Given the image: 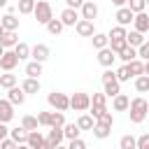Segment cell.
<instances>
[{
    "label": "cell",
    "instance_id": "cell-1",
    "mask_svg": "<svg viewBox=\"0 0 149 149\" xmlns=\"http://www.w3.org/2000/svg\"><path fill=\"white\" fill-rule=\"evenodd\" d=\"M147 114H149V102H147L142 95L133 98L130 105H128V116H130V121H133V123H142V121L147 119Z\"/></svg>",
    "mask_w": 149,
    "mask_h": 149
},
{
    "label": "cell",
    "instance_id": "cell-2",
    "mask_svg": "<svg viewBox=\"0 0 149 149\" xmlns=\"http://www.w3.org/2000/svg\"><path fill=\"white\" fill-rule=\"evenodd\" d=\"M47 102H49L56 112H68V109H70V95H65V93H61V91H51V93L47 95Z\"/></svg>",
    "mask_w": 149,
    "mask_h": 149
},
{
    "label": "cell",
    "instance_id": "cell-3",
    "mask_svg": "<svg viewBox=\"0 0 149 149\" xmlns=\"http://www.w3.org/2000/svg\"><path fill=\"white\" fill-rule=\"evenodd\" d=\"M33 16L37 19V23H44V26H47V23L54 19V9H51L49 2L37 0V2H35V9H33Z\"/></svg>",
    "mask_w": 149,
    "mask_h": 149
},
{
    "label": "cell",
    "instance_id": "cell-4",
    "mask_svg": "<svg viewBox=\"0 0 149 149\" xmlns=\"http://www.w3.org/2000/svg\"><path fill=\"white\" fill-rule=\"evenodd\" d=\"M88 107H91V95L88 93L77 91V93L70 95V109H74V112H88Z\"/></svg>",
    "mask_w": 149,
    "mask_h": 149
},
{
    "label": "cell",
    "instance_id": "cell-5",
    "mask_svg": "<svg viewBox=\"0 0 149 149\" xmlns=\"http://www.w3.org/2000/svg\"><path fill=\"white\" fill-rule=\"evenodd\" d=\"M91 112V116L93 119H98L102 112H107V95L105 93H93V98H91V107H88Z\"/></svg>",
    "mask_w": 149,
    "mask_h": 149
},
{
    "label": "cell",
    "instance_id": "cell-6",
    "mask_svg": "<svg viewBox=\"0 0 149 149\" xmlns=\"http://www.w3.org/2000/svg\"><path fill=\"white\" fill-rule=\"evenodd\" d=\"M26 147H28V149H49V144H47V137H44L40 130H33V133H28Z\"/></svg>",
    "mask_w": 149,
    "mask_h": 149
},
{
    "label": "cell",
    "instance_id": "cell-7",
    "mask_svg": "<svg viewBox=\"0 0 149 149\" xmlns=\"http://www.w3.org/2000/svg\"><path fill=\"white\" fill-rule=\"evenodd\" d=\"M16 65H19V58H16L14 49H7V51L2 54V58H0V70H5V72H12Z\"/></svg>",
    "mask_w": 149,
    "mask_h": 149
},
{
    "label": "cell",
    "instance_id": "cell-8",
    "mask_svg": "<svg viewBox=\"0 0 149 149\" xmlns=\"http://www.w3.org/2000/svg\"><path fill=\"white\" fill-rule=\"evenodd\" d=\"M79 16L86 19V21H95V19H98V5H95L93 0H84V5H81V9H79Z\"/></svg>",
    "mask_w": 149,
    "mask_h": 149
},
{
    "label": "cell",
    "instance_id": "cell-9",
    "mask_svg": "<svg viewBox=\"0 0 149 149\" xmlns=\"http://www.w3.org/2000/svg\"><path fill=\"white\" fill-rule=\"evenodd\" d=\"M74 30H77L79 37H93V35H95V26H93V21H86V19H79L77 26H74Z\"/></svg>",
    "mask_w": 149,
    "mask_h": 149
},
{
    "label": "cell",
    "instance_id": "cell-10",
    "mask_svg": "<svg viewBox=\"0 0 149 149\" xmlns=\"http://www.w3.org/2000/svg\"><path fill=\"white\" fill-rule=\"evenodd\" d=\"M114 19H116V23H119V26H123V28H126V26H130V23H133L135 14H133L128 7H119V9H116V14H114Z\"/></svg>",
    "mask_w": 149,
    "mask_h": 149
},
{
    "label": "cell",
    "instance_id": "cell-11",
    "mask_svg": "<svg viewBox=\"0 0 149 149\" xmlns=\"http://www.w3.org/2000/svg\"><path fill=\"white\" fill-rule=\"evenodd\" d=\"M114 61H116V54H114L109 47H105V49H100V51H98V63H100L102 68H112V65H114Z\"/></svg>",
    "mask_w": 149,
    "mask_h": 149
},
{
    "label": "cell",
    "instance_id": "cell-12",
    "mask_svg": "<svg viewBox=\"0 0 149 149\" xmlns=\"http://www.w3.org/2000/svg\"><path fill=\"white\" fill-rule=\"evenodd\" d=\"M81 16H79V12L77 9H70V7H65L63 12H61V23L63 26H77V21H79Z\"/></svg>",
    "mask_w": 149,
    "mask_h": 149
},
{
    "label": "cell",
    "instance_id": "cell-13",
    "mask_svg": "<svg viewBox=\"0 0 149 149\" xmlns=\"http://www.w3.org/2000/svg\"><path fill=\"white\" fill-rule=\"evenodd\" d=\"M63 140H65L63 128H51L49 135H47V144H49V149H56L58 144H63Z\"/></svg>",
    "mask_w": 149,
    "mask_h": 149
},
{
    "label": "cell",
    "instance_id": "cell-14",
    "mask_svg": "<svg viewBox=\"0 0 149 149\" xmlns=\"http://www.w3.org/2000/svg\"><path fill=\"white\" fill-rule=\"evenodd\" d=\"M14 119V105L9 100H0V123H9Z\"/></svg>",
    "mask_w": 149,
    "mask_h": 149
},
{
    "label": "cell",
    "instance_id": "cell-15",
    "mask_svg": "<svg viewBox=\"0 0 149 149\" xmlns=\"http://www.w3.org/2000/svg\"><path fill=\"white\" fill-rule=\"evenodd\" d=\"M30 56H33V61H37V63H44V61L49 58V47H47V44H35V47H30Z\"/></svg>",
    "mask_w": 149,
    "mask_h": 149
},
{
    "label": "cell",
    "instance_id": "cell-16",
    "mask_svg": "<svg viewBox=\"0 0 149 149\" xmlns=\"http://www.w3.org/2000/svg\"><path fill=\"white\" fill-rule=\"evenodd\" d=\"M128 105H130V98L126 93H119L112 98V109L114 112H128Z\"/></svg>",
    "mask_w": 149,
    "mask_h": 149
},
{
    "label": "cell",
    "instance_id": "cell-17",
    "mask_svg": "<svg viewBox=\"0 0 149 149\" xmlns=\"http://www.w3.org/2000/svg\"><path fill=\"white\" fill-rule=\"evenodd\" d=\"M133 26H135V30L137 33H147L149 30V14L147 12H140V14H135V19H133Z\"/></svg>",
    "mask_w": 149,
    "mask_h": 149
},
{
    "label": "cell",
    "instance_id": "cell-18",
    "mask_svg": "<svg viewBox=\"0 0 149 149\" xmlns=\"http://www.w3.org/2000/svg\"><path fill=\"white\" fill-rule=\"evenodd\" d=\"M0 23H2V28L5 30H9V33H16L19 30V19H16V14H5L2 19H0Z\"/></svg>",
    "mask_w": 149,
    "mask_h": 149
},
{
    "label": "cell",
    "instance_id": "cell-19",
    "mask_svg": "<svg viewBox=\"0 0 149 149\" xmlns=\"http://www.w3.org/2000/svg\"><path fill=\"white\" fill-rule=\"evenodd\" d=\"M7 100H9L14 107H16V105H23V102H26V93H23L19 86H14V88L7 91Z\"/></svg>",
    "mask_w": 149,
    "mask_h": 149
},
{
    "label": "cell",
    "instance_id": "cell-20",
    "mask_svg": "<svg viewBox=\"0 0 149 149\" xmlns=\"http://www.w3.org/2000/svg\"><path fill=\"white\" fill-rule=\"evenodd\" d=\"M126 44H128V47H133V49H137V47H142V44H144V35H142V33H137V30H130V33L126 35Z\"/></svg>",
    "mask_w": 149,
    "mask_h": 149
},
{
    "label": "cell",
    "instance_id": "cell-21",
    "mask_svg": "<svg viewBox=\"0 0 149 149\" xmlns=\"http://www.w3.org/2000/svg\"><path fill=\"white\" fill-rule=\"evenodd\" d=\"M74 123H77V128H79V130H91V128L95 126V119H93L88 112H84V114H81Z\"/></svg>",
    "mask_w": 149,
    "mask_h": 149
},
{
    "label": "cell",
    "instance_id": "cell-22",
    "mask_svg": "<svg viewBox=\"0 0 149 149\" xmlns=\"http://www.w3.org/2000/svg\"><path fill=\"white\" fill-rule=\"evenodd\" d=\"M116 58H121V61H123V65H128L130 61H135V58H137V49H133V47H123V49L116 54Z\"/></svg>",
    "mask_w": 149,
    "mask_h": 149
},
{
    "label": "cell",
    "instance_id": "cell-23",
    "mask_svg": "<svg viewBox=\"0 0 149 149\" xmlns=\"http://www.w3.org/2000/svg\"><path fill=\"white\" fill-rule=\"evenodd\" d=\"M21 91H23L26 95L37 93V91H40V79H30V77H26V79H23V84H21Z\"/></svg>",
    "mask_w": 149,
    "mask_h": 149
},
{
    "label": "cell",
    "instance_id": "cell-24",
    "mask_svg": "<svg viewBox=\"0 0 149 149\" xmlns=\"http://www.w3.org/2000/svg\"><path fill=\"white\" fill-rule=\"evenodd\" d=\"M126 35H128V30H126L123 26H114V28L107 33L109 42H121V40H126Z\"/></svg>",
    "mask_w": 149,
    "mask_h": 149
},
{
    "label": "cell",
    "instance_id": "cell-25",
    "mask_svg": "<svg viewBox=\"0 0 149 149\" xmlns=\"http://www.w3.org/2000/svg\"><path fill=\"white\" fill-rule=\"evenodd\" d=\"M0 44H2L5 49H14V47L19 44V37H16V33H9V30H5V35L0 37Z\"/></svg>",
    "mask_w": 149,
    "mask_h": 149
},
{
    "label": "cell",
    "instance_id": "cell-26",
    "mask_svg": "<svg viewBox=\"0 0 149 149\" xmlns=\"http://www.w3.org/2000/svg\"><path fill=\"white\" fill-rule=\"evenodd\" d=\"M40 74H42V63L30 61V63L26 65V77H30V79H40Z\"/></svg>",
    "mask_w": 149,
    "mask_h": 149
},
{
    "label": "cell",
    "instance_id": "cell-27",
    "mask_svg": "<svg viewBox=\"0 0 149 149\" xmlns=\"http://www.w3.org/2000/svg\"><path fill=\"white\" fill-rule=\"evenodd\" d=\"M9 137H12L16 144H26V140H28V130L21 128V126H19V128H12V130H9Z\"/></svg>",
    "mask_w": 149,
    "mask_h": 149
},
{
    "label": "cell",
    "instance_id": "cell-28",
    "mask_svg": "<svg viewBox=\"0 0 149 149\" xmlns=\"http://www.w3.org/2000/svg\"><path fill=\"white\" fill-rule=\"evenodd\" d=\"M91 42H93V49H98V51H100V49H105V47L109 44V37H107L105 33H95V35L91 37Z\"/></svg>",
    "mask_w": 149,
    "mask_h": 149
},
{
    "label": "cell",
    "instance_id": "cell-29",
    "mask_svg": "<svg viewBox=\"0 0 149 149\" xmlns=\"http://www.w3.org/2000/svg\"><path fill=\"white\" fill-rule=\"evenodd\" d=\"M128 70H130V77H140V74H144V61H140V58L130 61V63H128Z\"/></svg>",
    "mask_w": 149,
    "mask_h": 149
},
{
    "label": "cell",
    "instance_id": "cell-30",
    "mask_svg": "<svg viewBox=\"0 0 149 149\" xmlns=\"http://www.w3.org/2000/svg\"><path fill=\"white\" fill-rule=\"evenodd\" d=\"M102 86H105V91H102V93H105L107 98H114V95H119V93H121V84H119L116 79H114V81H107V84H102Z\"/></svg>",
    "mask_w": 149,
    "mask_h": 149
},
{
    "label": "cell",
    "instance_id": "cell-31",
    "mask_svg": "<svg viewBox=\"0 0 149 149\" xmlns=\"http://www.w3.org/2000/svg\"><path fill=\"white\" fill-rule=\"evenodd\" d=\"M65 126V112H51L49 128H63Z\"/></svg>",
    "mask_w": 149,
    "mask_h": 149
},
{
    "label": "cell",
    "instance_id": "cell-32",
    "mask_svg": "<svg viewBox=\"0 0 149 149\" xmlns=\"http://www.w3.org/2000/svg\"><path fill=\"white\" fill-rule=\"evenodd\" d=\"M21 128H26L28 133L37 130V128H40V126H37V116H33V114H26V116L21 119Z\"/></svg>",
    "mask_w": 149,
    "mask_h": 149
},
{
    "label": "cell",
    "instance_id": "cell-33",
    "mask_svg": "<svg viewBox=\"0 0 149 149\" xmlns=\"http://www.w3.org/2000/svg\"><path fill=\"white\" fill-rule=\"evenodd\" d=\"M79 133H81V130L77 128V123H65V126H63V135H65L68 142H70V140H77Z\"/></svg>",
    "mask_w": 149,
    "mask_h": 149
},
{
    "label": "cell",
    "instance_id": "cell-34",
    "mask_svg": "<svg viewBox=\"0 0 149 149\" xmlns=\"http://www.w3.org/2000/svg\"><path fill=\"white\" fill-rule=\"evenodd\" d=\"M91 133H93V137H98V140H107V137L112 135V128H107V126H100V123H95V126L91 128Z\"/></svg>",
    "mask_w": 149,
    "mask_h": 149
},
{
    "label": "cell",
    "instance_id": "cell-35",
    "mask_svg": "<svg viewBox=\"0 0 149 149\" xmlns=\"http://www.w3.org/2000/svg\"><path fill=\"white\" fill-rule=\"evenodd\" d=\"M0 86L2 88H14L16 86V74H12V72H5V74H0Z\"/></svg>",
    "mask_w": 149,
    "mask_h": 149
},
{
    "label": "cell",
    "instance_id": "cell-36",
    "mask_svg": "<svg viewBox=\"0 0 149 149\" xmlns=\"http://www.w3.org/2000/svg\"><path fill=\"white\" fill-rule=\"evenodd\" d=\"M135 91H137V93H149V77H147V74L135 77Z\"/></svg>",
    "mask_w": 149,
    "mask_h": 149
},
{
    "label": "cell",
    "instance_id": "cell-37",
    "mask_svg": "<svg viewBox=\"0 0 149 149\" xmlns=\"http://www.w3.org/2000/svg\"><path fill=\"white\" fill-rule=\"evenodd\" d=\"M119 149H137V137L123 135V137L119 140Z\"/></svg>",
    "mask_w": 149,
    "mask_h": 149
},
{
    "label": "cell",
    "instance_id": "cell-38",
    "mask_svg": "<svg viewBox=\"0 0 149 149\" xmlns=\"http://www.w3.org/2000/svg\"><path fill=\"white\" fill-rule=\"evenodd\" d=\"M63 23H61V19H51L49 23H47V30H49V35H61L63 33Z\"/></svg>",
    "mask_w": 149,
    "mask_h": 149
},
{
    "label": "cell",
    "instance_id": "cell-39",
    "mask_svg": "<svg viewBox=\"0 0 149 149\" xmlns=\"http://www.w3.org/2000/svg\"><path fill=\"white\" fill-rule=\"evenodd\" d=\"M14 54H16V58H19V61H23V58H28V56H30V47H28L26 42H19V44L14 47Z\"/></svg>",
    "mask_w": 149,
    "mask_h": 149
},
{
    "label": "cell",
    "instance_id": "cell-40",
    "mask_svg": "<svg viewBox=\"0 0 149 149\" xmlns=\"http://www.w3.org/2000/svg\"><path fill=\"white\" fill-rule=\"evenodd\" d=\"M35 2L37 0H19V14H33V9H35Z\"/></svg>",
    "mask_w": 149,
    "mask_h": 149
},
{
    "label": "cell",
    "instance_id": "cell-41",
    "mask_svg": "<svg viewBox=\"0 0 149 149\" xmlns=\"http://www.w3.org/2000/svg\"><path fill=\"white\" fill-rule=\"evenodd\" d=\"M95 123H100V126H107V128H112L114 126V116H112V112L107 109V112H102L98 119H95Z\"/></svg>",
    "mask_w": 149,
    "mask_h": 149
},
{
    "label": "cell",
    "instance_id": "cell-42",
    "mask_svg": "<svg viewBox=\"0 0 149 149\" xmlns=\"http://www.w3.org/2000/svg\"><path fill=\"white\" fill-rule=\"evenodd\" d=\"M126 7H128L133 14H140V12H144V9H147L144 0H128V2H126Z\"/></svg>",
    "mask_w": 149,
    "mask_h": 149
},
{
    "label": "cell",
    "instance_id": "cell-43",
    "mask_svg": "<svg viewBox=\"0 0 149 149\" xmlns=\"http://www.w3.org/2000/svg\"><path fill=\"white\" fill-rule=\"evenodd\" d=\"M114 74H116V81H119V84H121V81H130V70H128V65H121Z\"/></svg>",
    "mask_w": 149,
    "mask_h": 149
},
{
    "label": "cell",
    "instance_id": "cell-44",
    "mask_svg": "<svg viewBox=\"0 0 149 149\" xmlns=\"http://www.w3.org/2000/svg\"><path fill=\"white\" fill-rule=\"evenodd\" d=\"M137 58H140V61H144V63L149 61V42H147V40H144V44H142V47H137Z\"/></svg>",
    "mask_w": 149,
    "mask_h": 149
},
{
    "label": "cell",
    "instance_id": "cell-45",
    "mask_svg": "<svg viewBox=\"0 0 149 149\" xmlns=\"http://www.w3.org/2000/svg\"><path fill=\"white\" fill-rule=\"evenodd\" d=\"M49 119H51V112H37V126L49 128Z\"/></svg>",
    "mask_w": 149,
    "mask_h": 149
},
{
    "label": "cell",
    "instance_id": "cell-46",
    "mask_svg": "<svg viewBox=\"0 0 149 149\" xmlns=\"http://www.w3.org/2000/svg\"><path fill=\"white\" fill-rule=\"evenodd\" d=\"M68 149H86V142H84L81 137H77V140H70V142H68Z\"/></svg>",
    "mask_w": 149,
    "mask_h": 149
},
{
    "label": "cell",
    "instance_id": "cell-47",
    "mask_svg": "<svg viewBox=\"0 0 149 149\" xmlns=\"http://www.w3.org/2000/svg\"><path fill=\"white\" fill-rule=\"evenodd\" d=\"M137 149H149V133H142L137 137Z\"/></svg>",
    "mask_w": 149,
    "mask_h": 149
},
{
    "label": "cell",
    "instance_id": "cell-48",
    "mask_svg": "<svg viewBox=\"0 0 149 149\" xmlns=\"http://www.w3.org/2000/svg\"><path fill=\"white\" fill-rule=\"evenodd\" d=\"M114 79H116L114 70H112V68H105V72H102V84H107V81H114Z\"/></svg>",
    "mask_w": 149,
    "mask_h": 149
},
{
    "label": "cell",
    "instance_id": "cell-49",
    "mask_svg": "<svg viewBox=\"0 0 149 149\" xmlns=\"http://www.w3.org/2000/svg\"><path fill=\"white\" fill-rule=\"evenodd\" d=\"M0 149H19V144H16L12 137H5V140L0 142Z\"/></svg>",
    "mask_w": 149,
    "mask_h": 149
},
{
    "label": "cell",
    "instance_id": "cell-50",
    "mask_svg": "<svg viewBox=\"0 0 149 149\" xmlns=\"http://www.w3.org/2000/svg\"><path fill=\"white\" fill-rule=\"evenodd\" d=\"M81 5H84V0H65V7H70V9H81Z\"/></svg>",
    "mask_w": 149,
    "mask_h": 149
},
{
    "label": "cell",
    "instance_id": "cell-51",
    "mask_svg": "<svg viewBox=\"0 0 149 149\" xmlns=\"http://www.w3.org/2000/svg\"><path fill=\"white\" fill-rule=\"evenodd\" d=\"M5 137H9V128H7V123H0V142Z\"/></svg>",
    "mask_w": 149,
    "mask_h": 149
},
{
    "label": "cell",
    "instance_id": "cell-52",
    "mask_svg": "<svg viewBox=\"0 0 149 149\" xmlns=\"http://www.w3.org/2000/svg\"><path fill=\"white\" fill-rule=\"evenodd\" d=\"M126 2L128 0H112V5H116V7H126Z\"/></svg>",
    "mask_w": 149,
    "mask_h": 149
},
{
    "label": "cell",
    "instance_id": "cell-53",
    "mask_svg": "<svg viewBox=\"0 0 149 149\" xmlns=\"http://www.w3.org/2000/svg\"><path fill=\"white\" fill-rule=\"evenodd\" d=\"M144 74H147V77H149V61H147V63H144Z\"/></svg>",
    "mask_w": 149,
    "mask_h": 149
},
{
    "label": "cell",
    "instance_id": "cell-54",
    "mask_svg": "<svg viewBox=\"0 0 149 149\" xmlns=\"http://www.w3.org/2000/svg\"><path fill=\"white\" fill-rule=\"evenodd\" d=\"M5 51H7V49H5L2 44H0V58H2V54H5Z\"/></svg>",
    "mask_w": 149,
    "mask_h": 149
},
{
    "label": "cell",
    "instance_id": "cell-55",
    "mask_svg": "<svg viewBox=\"0 0 149 149\" xmlns=\"http://www.w3.org/2000/svg\"><path fill=\"white\" fill-rule=\"evenodd\" d=\"M2 7H7V0H0V9H2Z\"/></svg>",
    "mask_w": 149,
    "mask_h": 149
},
{
    "label": "cell",
    "instance_id": "cell-56",
    "mask_svg": "<svg viewBox=\"0 0 149 149\" xmlns=\"http://www.w3.org/2000/svg\"><path fill=\"white\" fill-rule=\"evenodd\" d=\"M2 35H5V28H2V23H0V37H2Z\"/></svg>",
    "mask_w": 149,
    "mask_h": 149
},
{
    "label": "cell",
    "instance_id": "cell-57",
    "mask_svg": "<svg viewBox=\"0 0 149 149\" xmlns=\"http://www.w3.org/2000/svg\"><path fill=\"white\" fill-rule=\"evenodd\" d=\"M56 149H68V147H65V144H58V147H56Z\"/></svg>",
    "mask_w": 149,
    "mask_h": 149
},
{
    "label": "cell",
    "instance_id": "cell-58",
    "mask_svg": "<svg viewBox=\"0 0 149 149\" xmlns=\"http://www.w3.org/2000/svg\"><path fill=\"white\" fill-rule=\"evenodd\" d=\"M19 149H28V147H26V144H19Z\"/></svg>",
    "mask_w": 149,
    "mask_h": 149
},
{
    "label": "cell",
    "instance_id": "cell-59",
    "mask_svg": "<svg viewBox=\"0 0 149 149\" xmlns=\"http://www.w3.org/2000/svg\"><path fill=\"white\" fill-rule=\"evenodd\" d=\"M144 5H149V0H144Z\"/></svg>",
    "mask_w": 149,
    "mask_h": 149
},
{
    "label": "cell",
    "instance_id": "cell-60",
    "mask_svg": "<svg viewBox=\"0 0 149 149\" xmlns=\"http://www.w3.org/2000/svg\"><path fill=\"white\" fill-rule=\"evenodd\" d=\"M42 2H49V0H42Z\"/></svg>",
    "mask_w": 149,
    "mask_h": 149
},
{
    "label": "cell",
    "instance_id": "cell-61",
    "mask_svg": "<svg viewBox=\"0 0 149 149\" xmlns=\"http://www.w3.org/2000/svg\"><path fill=\"white\" fill-rule=\"evenodd\" d=\"M147 42H149V40H147Z\"/></svg>",
    "mask_w": 149,
    "mask_h": 149
}]
</instances>
